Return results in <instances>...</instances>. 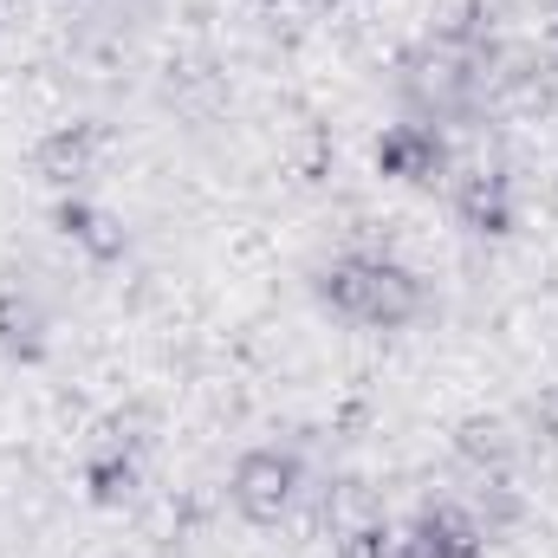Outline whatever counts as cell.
<instances>
[{"label": "cell", "instance_id": "1", "mask_svg": "<svg viewBox=\"0 0 558 558\" xmlns=\"http://www.w3.org/2000/svg\"><path fill=\"white\" fill-rule=\"evenodd\" d=\"M325 305L344 318V325H364V331H397L422 312V286L410 267L397 260H377V254H351L325 274Z\"/></svg>", "mask_w": 558, "mask_h": 558}, {"label": "cell", "instance_id": "2", "mask_svg": "<svg viewBox=\"0 0 558 558\" xmlns=\"http://www.w3.org/2000/svg\"><path fill=\"white\" fill-rule=\"evenodd\" d=\"M292 494H299V461L279 454V448H260V454H247V461L234 468V507H241L254 526L286 520Z\"/></svg>", "mask_w": 558, "mask_h": 558}]
</instances>
